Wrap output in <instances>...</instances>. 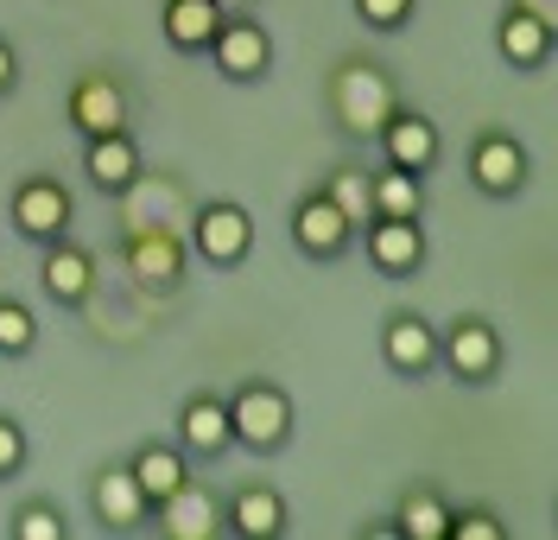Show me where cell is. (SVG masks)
<instances>
[{"mask_svg": "<svg viewBox=\"0 0 558 540\" xmlns=\"http://www.w3.org/2000/svg\"><path fill=\"white\" fill-rule=\"evenodd\" d=\"M204 58L229 76V83H260V76L274 71V33L235 7V13H222V26H216Z\"/></svg>", "mask_w": 558, "mask_h": 540, "instance_id": "8992f818", "label": "cell"}, {"mask_svg": "<svg viewBox=\"0 0 558 540\" xmlns=\"http://www.w3.org/2000/svg\"><path fill=\"white\" fill-rule=\"evenodd\" d=\"M38 287H45V299H51V305L83 312V305L96 299V254L76 249L70 236L45 242V254H38Z\"/></svg>", "mask_w": 558, "mask_h": 540, "instance_id": "7c38bea8", "label": "cell"}, {"mask_svg": "<svg viewBox=\"0 0 558 540\" xmlns=\"http://www.w3.org/2000/svg\"><path fill=\"white\" fill-rule=\"evenodd\" d=\"M400 108L393 76L375 58H349L330 71V115H337V134L355 146H375V134L387 128V115Z\"/></svg>", "mask_w": 558, "mask_h": 540, "instance_id": "6da1fadb", "label": "cell"}, {"mask_svg": "<svg viewBox=\"0 0 558 540\" xmlns=\"http://www.w3.org/2000/svg\"><path fill=\"white\" fill-rule=\"evenodd\" d=\"M292 249L305 254V261H343L355 249V223L324 191H305L299 211H292Z\"/></svg>", "mask_w": 558, "mask_h": 540, "instance_id": "8fae6325", "label": "cell"}, {"mask_svg": "<svg viewBox=\"0 0 558 540\" xmlns=\"http://www.w3.org/2000/svg\"><path fill=\"white\" fill-rule=\"evenodd\" d=\"M349 7H355V20L368 33H407L418 13V0H349Z\"/></svg>", "mask_w": 558, "mask_h": 540, "instance_id": "83f0119b", "label": "cell"}, {"mask_svg": "<svg viewBox=\"0 0 558 540\" xmlns=\"http://www.w3.org/2000/svg\"><path fill=\"white\" fill-rule=\"evenodd\" d=\"M368 197H375V216H425V179L387 159L368 166Z\"/></svg>", "mask_w": 558, "mask_h": 540, "instance_id": "603a6c76", "label": "cell"}, {"mask_svg": "<svg viewBox=\"0 0 558 540\" xmlns=\"http://www.w3.org/2000/svg\"><path fill=\"white\" fill-rule=\"evenodd\" d=\"M89 508H96V521H102L108 535H140V528L153 521V503L140 496V483H134V470L128 465L96 470V483H89Z\"/></svg>", "mask_w": 558, "mask_h": 540, "instance_id": "2e32d148", "label": "cell"}, {"mask_svg": "<svg viewBox=\"0 0 558 540\" xmlns=\"http://www.w3.org/2000/svg\"><path fill=\"white\" fill-rule=\"evenodd\" d=\"M184 249L197 254L204 267H242L247 249H254V216L235 204V197H209L191 211V236Z\"/></svg>", "mask_w": 558, "mask_h": 540, "instance_id": "277c9868", "label": "cell"}, {"mask_svg": "<svg viewBox=\"0 0 558 540\" xmlns=\"http://www.w3.org/2000/svg\"><path fill=\"white\" fill-rule=\"evenodd\" d=\"M375 146H381L387 166H407V172L425 179V172L438 166V153H445V134H438V121H432V115H418V108L400 103L393 115H387V128L375 134Z\"/></svg>", "mask_w": 558, "mask_h": 540, "instance_id": "4fadbf2b", "label": "cell"}, {"mask_svg": "<svg viewBox=\"0 0 558 540\" xmlns=\"http://www.w3.org/2000/svg\"><path fill=\"white\" fill-rule=\"evenodd\" d=\"M553 13H539V7H508L501 20H495V51H501V64H514V71H546V58H553Z\"/></svg>", "mask_w": 558, "mask_h": 540, "instance_id": "9a60e30c", "label": "cell"}, {"mask_svg": "<svg viewBox=\"0 0 558 540\" xmlns=\"http://www.w3.org/2000/svg\"><path fill=\"white\" fill-rule=\"evenodd\" d=\"M362 249H368V267L381 274V280H413L425 274V223L418 216H368L362 229Z\"/></svg>", "mask_w": 558, "mask_h": 540, "instance_id": "52a82bcc", "label": "cell"}, {"mask_svg": "<svg viewBox=\"0 0 558 540\" xmlns=\"http://www.w3.org/2000/svg\"><path fill=\"white\" fill-rule=\"evenodd\" d=\"M229 432L235 445L254 452V458H274L279 445L292 439V395L279 382H242L229 395Z\"/></svg>", "mask_w": 558, "mask_h": 540, "instance_id": "7a4b0ae2", "label": "cell"}, {"mask_svg": "<svg viewBox=\"0 0 558 540\" xmlns=\"http://www.w3.org/2000/svg\"><path fill=\"white\" fill-rule=\"evenodd\" d=\"M222 521H229V535H242V540H279L286 535V496L267 490V483H242L222 503Z\"/></svg>", "mask_w": 558, "mask_h": 540, "instance_id": "44dd1931", "label": "cell"}, {"mask_svg": "<svg viewBox=\"0 0 558 540\" xmlns=\"http://www.w3.org/2000/svg\"><path fill=\"white\" fill-rule=\"evenodd\" d=\"M178 445H184V458H222V452H235V432H229V400L222 395H191L178 407Z\"/></svg>", "mask_w": 558, "mask_h": 540, "instance_id": "d6986e66", "label": "cell"}, {"mask_svg": "<svg viewBox=\"0 0 558 540\" xmlns=\"http://www.w3.org/2000/svg\"><path fill=\"white\" fill-rule=\"evenodd\" d=\"M438 369L463 382V388H488L501 375V331L483 319V312H457L445 331H438Z\"/></svg>", "mask_w": 558, "mask_h": 540, "instance_id": "3957f363", "label": "cell"}, {"mask_svg": "<svg viewBox=\"0 0 558 540\" xmlns=\"http://www.w3.org/2000/svg\"><path fill=\"white\" fill-rule=\"evenodd\" d=\"M222 7H229V13H235V7H254V0H222Z\"/></svg>", "mask_w": 558, "mask_h": 540, "instance_id": "1f68e13d", "label": "cell"}, {"mask_svg": "<svg viewBox=\"0 0 558 540\" xmlns=\"http://www.w3.org/2000/svg\"><path fill=\"white\" fill-rule=\"evenodd\" d=\"M7 535L13 540H70V528L51 503H20V515L7 521Z\"/></svg>", "mask_w": 558, "mask_h": 540, "instance_id": "4316f807", "label": "cell"}, {"mask_svg": "<svg viewBox=\"0 0 558 540\" xmlns=\"http://www.w3.org/2000/svg\"><path fill=\"white\" fill-rule=\"evenodd\" d=\"M13 83H20V51L0 38V96H13Z\"/></svg>", "mask_w": 558, "mask_h": 540, "instance_id": "4dcf8cb0", "label": "cell"}, {"mask_svg": "<svg viewBox=\"0 0 558 540\" xmlns=\"http://www.w3.org/2000/svg\"><path fill=\"white\" fill-rule=\"evenodd\" d=\"M33 350H38L33 305H20V299H7V292H0V357H33Z\"/></svg>", "mask_w": 558, "mask_h": 540, "instance_id": "484cf974", "label": "cell"}, {"mask_svg": "<svg viewBox=\"0 0 558 540\" xmlns=\"http://www.w3.org/2000/svg\"><path fill=\"white\" fill-rule=\"evenodd\" d=\"M317 191H324V197H330V204H337V211L355 223V229L375 216V197H368V172H362V166H337V172L317 184Z\"/></svg>", "mask_w": 558, "mask_h": 540, "instance_id": "d4e9b609", "label": "cell"}, {"mask_svg": "<svg viewBox=\"0 0 558 540\" xmlns=\"http://www.w3.org/2000/svg\"><path fill=\"white\" fill-rule=\"evenodd\" d=\"M445 540H508V521L495 508H451V535Z\"/></svg>", "mask_w": 558, "mask_h": 540, "instance_id": "f1b7e54d", "label": "cell"}, {"mask_svg": "<svg viewBox=\"0 0 558 540\" xmlns=\"http://www.w3.org/2000/svg\"><path fill=\"white\" fill-rule=\"evenodd\" d=\"M222 13H229L222 0H166L159 7V33H166V45L178 58H204L216 26H222Z\"/></svg>", "mask_w": 558, "mask_h": 540, "instance_id": "ffe728a7", "label": "cell"}, {"mask_svg": "<svg viewBox=\"0 0 558 540\" xmlns=\"http://www.w3.org/2000/svg\"><path fill=\"white\" fill-rule=\"evenodd\" d=\"M153 515H159L153 528H159L166 540H216V535H229V521H222V496L209 490L197 470L178 483L166 503H153Z\"/></svg>", "mask_w": 558, "mask_h": 540, "instance_id": "9c48e42d", "label": "cell"}, {"mask_svg": "<svg viewBox=\"0 0 558 540\" xmlns=\"http://www.w3.org/2000/svg\"><path fill=\"white\" fill-rule=\"evenodd\" d=\"M470 179H476V191H488V197H521L526 179H533V159H526V146L514 141V134H476V146H470Z\"/></svg>", "mask_w": 558, "mask_h": 540, "instance_id": "5bb4252c", "label": "cell"}, {"mask_svg": "<svg viewBox=\"0 0 558 540\" xmlns=\"http://www.w3.org/2000/svg\"><path fill=\"white\" fill-rule=\"evenodd\" d=\"M26 452H33V445H26V427H20L13 413H0V483L26 470Z\"/></svg>", "mask_w": 558, "mask_h": 540, "instance_id": "f546056e", "label": "cell"}, {"mask_svg": "<svg viewBox=\"0 0 558 540\" xmlns=\"http://www.w3.org/2000/svg\"><path fill=\"white\" fill-rule=\"evenodd\" d=\"M140 146H134V128L121 134H102V141H83V179L96 184L102 197H128L140 184Z\"/></svg>", "mask_w": 558, "mask_h": 540, "instance_id": "ac0fdd59", "label": "cell"}, {"mask_svg": "<svg viewBox=\"0 0 558 540\" xmlns=\"http://www.w3.org/2000/svg\"><path fill=\"white\" fill-rule=\"evenodd\" d=\"M381 362L393 369V375H407V382L432 375V369H438V331L418 319V312H387V324H381Z\"/></svg>", "mask_w": 558, "mask_h": 540, "instance_id": "e0dca14e", "label": "cell"}, {"mask_svg": "<svg viewBox=\"0 0 558 540\" xmlns=\"http://www.w3.org/2000/svg\"><path fill=\"white\" fill-rule=\"evenodd\" d=\"M128 470H134V483H140L146 503H166L178 483L191 477V458H184V445H159V439H146L134 458H128Z\"/></svg>", "mask_w": 558, "mask_h": 540, "instance_id": "7402d4cb", "label": "cell"}, {"mask_svg": "<svg viewBox=\"0 0 558 540\" xmlns=\"http://www.w3.org/2000/svg\"><path fill=\"white\" fill-rule=\"evenodd\" d=\"M70 216H76V197H70V184H58L51 172H38L13 191V229L26 236V242H58L70 236Z\"/></svg>", "mask_w": 558, "mask_h": 540, "instance_id": "30bf717a", "label": "cell"}, {"mask_svg": "<svg viewBox=\"0 0 558 540\" xmlns=\"http://www.w3.org/2000/svg\"><path fill=\"white\" fill-rule=\"evenodd\" d=\"M121 261H128V274H134V287L146 292H172L184 280V236H178L172 223H128V236H121Z\"/></svg>", "mask_w": 558, "mask_h": 540, "instance_id": "5b68a950", "label": "cell"}, {"mask_svg": "<svg viewBox=\"0 0 558 540\" xmlns=\"http://www.w3.org/2000/svg\"><path fill=\"white\" fill-rule=\"evenodd\" d=\"M70 128L83 134V141H102V134H121V128H134V103H128V83L108 71H89L70 83Z\"/></svg>", "mask_w": 558, "mask_h": 540, "instance_id": "ba28073f", "label": "cell"}, {"mask_svg": "<svg viewBox=\"0 0 558 540\" xmlns=\"http://www.w3.org/2000/svg\"><path fill=\"white\" fill-rule=\"evenodd\" d=\"M393 535L400 540H445L451 535V503L438 496V490H407L400 496V508H393Z\"/></svg>", "mask_w": 558, "mask_h": 540, "instance_id": "cb8c5ba5", "label": "cell"}]
</instances>
